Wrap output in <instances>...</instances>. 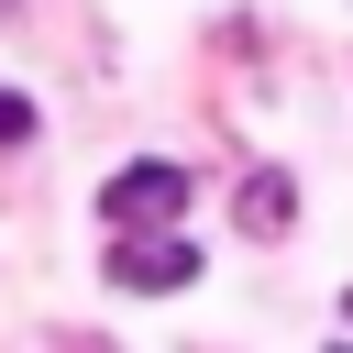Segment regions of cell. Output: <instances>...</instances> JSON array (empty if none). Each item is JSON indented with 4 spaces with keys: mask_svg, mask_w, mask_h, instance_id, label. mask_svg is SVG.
I'll list each match as a JSON object with an SVG mask.
<instances>
[{
    "mask_svg": "<svg viewBox=\"0 0 353 353\" xmlns=\"http://www.w3.org/2000/svg\"><path fill=\"white\" fill-rule=\"evenodd\" d=\"M188 188H199L188 165H165V154H132V165L99 188V221H110V232H176V221H188Z\"/></svg>",
    "mask_w": 353,
    "mask_h": 353,
    "instance_id": "6da1fadb",
    "label": "cell"
},
{
    "mask_svg": "<svg viewBox=\"0 0 353 353\" xmlns=\"http://www.w3.org/2000/svg\"><path fill=\"white\" fill-rule=\"evenodd\" d=\"M110 287H132V298L199 287V243L188 232H110Z\"/></svg>",
    "mask_w": 353,
    "mask_h": 353,
    "instance_id": "7a4b0ae2",
    "label": "cell"
},
{
    "mask_svg": "<svg viewBox=\"0 0 353 353\" xmlns=\"http://www.w3.org/2000/svg\"><path fill=\"white\" fill-rule=\"evenodd\" d=\"M287 210H298V199H287V176H254V188H243V232H254V243H265V232H287Z\"/></svg>",
    "mask_w": 353,
    "mask_h": 353,
    "instance_id": "3957f363",
    "label": "cell"
},
{
    "mask_svg": "<svg viewBox=\"0 0 353 353\" xmlns=\"http://www.w3.org/2000/svg\"><path fill=\"white\" fill-rule=\"evenodd\" d=\"M0 143H33V99H11V88H0Z\"/></svg>",
    "mask_w": 353,
    "mask_h": 353,
    "instance_id": "277c9868",
    "label": "cell"
},
{
    "mask_svg": "<svg viewBox=\"0 0 353 353\" xmlns=\"http://www.w3.org/2000/svg\"><path fill=\"white\" fill-rule=\"evenodd\" d=\"M342 320H353V287H342Z\"/></svg>",
    "mask_w": 353,
    "mask_h": 353,
    "instance_id": "5b68a950",
    "label": "cell"
},
{
    "mask_svg": "<svg viewBox=\"0 0 353 353\" xmlns=\"http://www.w3.org/2000/svg\"><path fill=\"white\" fill-rule=\"evenodd\" d=\"M88 353H110V342H88Z\"/></svg>",
    "mask_w": 353,
    "mask_h": 353,
    "instance_id": "8992f818",
    "label": "cell"
},
{
    "mask_svg": "<svg viewBox=\"0 0 353 353\" xmlns=\"http://www.w3.org/2000/svg\"><path fill=\"white\" fill-rule=\"evenodd\" d=\"M0 11H11V0H0Z\"/></svg>",
    "mask_w": 353,
    "mask_h": 353,
    "instance_id": "52a82bcc",
    "label": "cell"
},
{
    "mask_svg": "<svg viewBox=\"0 0 353 353\" xmlns=\"http://www.w3.org/2000/svg\"><path fill=\"white\" fill-rule=\"evenodd\" d=\"M342 353H353V342H342Z\"/></svg>",
    "mask_w": 353,
    "mask_h": 353,
    "instance_id": "ba28073f",
    "label": "cell"
}]
</instances>
